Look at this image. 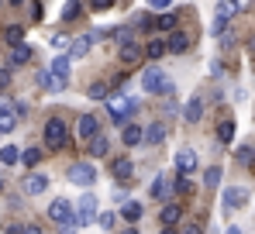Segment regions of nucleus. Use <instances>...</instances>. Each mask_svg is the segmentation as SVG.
<instances>
[{"mask_svg":"<svg viewBox=\"0 0 255 234\" xmlns=\"http://www.w3.org/2000/svg\"><path fill=\"white\" fill-rule=\"evenodd\" d=\"M21 190H24L28 196L45 193V190H48V176H42V172H28V176H24V183H21Z\"/></svg>","mask_w":255,"mask_h":234,"instance_id":"1a4fd4ad","label":"nucleus"},{"mask_svg":"<svg viewBox=\"0 0 255 234\" xmlns=\"http://www.w3.org/2000/svg\"><path fill=\"white\" fill-rule=\"evenodd\" d=\"M141 138H145V134H141V127H134V124H128V127H125V134H121V141H125L128 148L141 145Z\"/></svg>","mask_w":255,"mask_h":234,"instance_id":"5701e85b","label":"nucleus"},{"mask_svg":"<svg viewBox=\"0 0 255 234\" xmlns=\"http://www.w3.org/2000/svg\"><path fill=\"white\" fill-rule=\"evenodd\" d=\"M17 127V114H14V104L0 97V134H10Z\"/></svg>","mask_w":255,"mask_h":234,"instance_id":"6e6552de","label":"nucleus"},{"mask_svg":"<svg viewBox=\"0 0 255 234\" xmlns=\"http://www.w3.org/2000/svg\"><path fill=\"white\" fill-rule=\"evenodd\" d=\"M69 179H73L76 186H93V183H97V169H93L90 162H76V165L69 169Z\"/></svg>","mask_w":255,"mask_h":234,"instance_id":"423d86ee","label":"nucleus"},{"mask_svg":"<svg viewBox=\"0 0 255 234\" xmlns=\"http://www.w3.org/2000/svg\"><path fill=\"white\" fill-rule=\"evenodd\" d=\"M86 93H90V100H107L111 86H107V83H90V90H86Z\"/></svg>","mask_w":255,"mask_h":234,"instance_id":"c85d7f7f","label":"nucleus"},{"mask_svg":"<svg viewBox=\"0 0 255 234\" xmlns=\"http://www.w3.org/2000/svg\"><path fill=\"white\" fill-rule=\"evenodd\" d=\"M245 203H249V190H245V186L224 190V210H238V207H245Z\"/></svg>","mask_w":255,"mask_h":234,"instance_id":"9d476101","label":"nucleus"},{"mask_svg":"<svg viewBox=\"0 0 255 234\" xmlns=\"http://www.w3.org/2000/svg\"><path fill=\"white\" fill-rule=\"evenodd\" d=\"M162 234H176V231H172V228H166V231H162Z\"/></svg>","mask_w":255,"mask_h":234,"instance_id":"49530a36","label":"nucleus"},{"mask_svg":"<svg viewBox=\"0 0 255 234\" xmlns=\"http://www.w3.org/2000/svg\"><path fill=\"white\" fill-rule=\"evenodd\" d=\"M141 90H145V93H172V83L159 66H148V69L141 73Z\"/></svg>","mask_w":255,"mask_h":234,"instance_id":"f03ea898","label":"nucleus"},{"mask_svg":"<svg viewBox=\"0 0 255 234\" xmlns=\"http://www.w3.org/2000/svg\"><path fill=\"white\" fill-rule=\"evenodd\" d=\"M176 193H193V186H190V179H186V176H179V179H176Z\"/></svg>","mask_w":255,"mask_h":234,"instance_id":"4c0bfd02","label":"nucleus"},{"mask_svg":"<svg viewBox=\"0 0 255 234\" xmlns=\"http://www.w3.org/2000/svg\"><path fill=\"white\" fill-rule=\"evenodd\" d=\"M45 145H48L52 152H62V148L69 145V131H66L62 117H48V120H45Z\"/></svg>","mask_w":255,"mask_h":234,"instance_id":"f257e3e1","label":"nucleus"},{"mask_svg":"<svg viewBox=\"0 0 255 234\" xmlns=\"http://www.w3.org/2000/svg\"><path fill=\"white\" fill-rule=\"evenodd\" d=\"M179 217H183V207H179V203H166V207H162V214H159V221H162L166 228H172Z\"/></svg>","mask_w":255,"mask_h":234,"instance_id":"dca6fc26","label":"nucleus"},{"mask_svg":"<svg viewBox=\"0 0 255 234\" xmlns=\"http://www.w3.org/2000/svg\"><path fill=\"white\" fill-rule=\"evenodd\" d=\"M166 52H169V45H166V38H152L148 45H145V55H148V59H162Z\"/></svg>","mask_w":255,"mask_h":234,"instance_id":"6ab92c4d","label":"nucleus"},{"mask_svg":"<svg viewBox=\"0 0 255 234\" xmlns=\"http://www.w3.org/2000/svg\"><path fill=\"white\" fill-rule=\"evenodd\" d=\"M48 217H52V221H55L66 234L76 228V210H73V203H69V200H55V203L48 207Z\"/></svg>","mask_w":255,"mask_h":234,"instance_id":"7ed1b4c3","label":"nucleus"},{"mask_svg":"<svg viewBox=\"0 0 255 234\" xmlns=\"http://www.w3.org/2000/svg\"><path fill=\"white\" fill-rule=\"evenodd\" d=\"M107 148H111V141H107L104 134L90 141V155H93V158H104V155H107Z\"/></svg>","mask_w":255,"mask_h":234,"instance_id":"a878e982","label":"nucleus"},{"mask_svg":"<svg viewBox=\"0 0 255 234\" xmlns=\"http://www.w3.org/2000/svg\"><path fill=\"white\" fill-rule=\"evenodd\" d=\"M38 86H42V90H62V86H66V79H55L48 69H45L42 76H38Z\"/></svg>","mask_w":255,"mask_h":234,"instance_id":"393cba45","label":"nucleus"},{"mask_svg":"<svg viewBox=\"0 0 255 234\" xmlns=\"http://www.w3.org/2000/svg\"><path fill=\"white\" fill-rule=\"evenodd\" d=\"M118 217H125L128 224H134V221H141V203H138V200H128L125 207L118 210Z\"/></svg>","mask_w":255,"mask_h":234,"instance_id":"4468645a","label":"nucleus"},{"mask_svg":"<svg viewBox=\"0 0 255 234\" xmlns=\"http://www.w3.org/2000/svg\"><path fill=\"white\" fill-rule=\"evenodd\" d=\"M52 45H55V48H66V45H69V38H62V35H55V38H52ZM69 48H73V45H69Z\"/></svg>","mask_w":255,"mask_h":234,"instance_id":"ea45409f","label":"nucleus"},{"mask_svg":"<svg viewBox=\"0 0 255 234\" xmlns=\"http://www.w3.org/2000/svg\"><path fill=\"white\" fill-rule=\"evenodd\" d=\"M235 10H238V3H217V17H221V21H228Z\"/></svg>","mask_w":255,"mask_h":234,"instance_id":"72a5a7b5","label":"nucleus"},{"mask_svg":"<svg viewBox=\"0 0 255 234\" xmlns=\"http://www.w3.org/2000/svg\"><path fill=\"white\" fill-rule=\"evenodd\" d=\"M162 138H166V124H162V120L148 124V131H145V141H148V145H162Z\"/></svg>","mask_w":255,"mask_h":234,"instance_id":"a211bd4d","label":"nucleus"},{"mask_svg":"<svg viewBox=\"0 0 255 234\" xmlns=\"http://www.w3.org/2000/svg\"><path fill=\"white\" fill-rule=\"evenodd\" d=\"M121 62H138L141 59V48H138V41H128V45H121Z\"/></svg>","mask_w":255,"mask_h":234,"instance_id":"4be33fe9","label":"nucleus"},{"mask_svg":"<svg viewBox=\"0 0 255 234\" xmlns=\"http://www.w3.org/2000/svg\"><path fill=\"white\" fill-rule=\"evenodd\" d=\"M217 138H221V141H231V138H235V120H221V124H217Z\"/></svg>","mask_w":255,"mask_h":234,"instance_id":"7c9ffc66","label":"nucleus"},{"mask_svg":"<svg viewBox=\"0 0 255 234\" xmlns=\"http://www.w3.org/2000/svg\"><path fill=\"white\" fill-rule=\"evenodd\" d=\"M125 234H138V231H134V228H128V231H125Z\"/></svg>","mask_w":255,"mask_h":234,"instance_id":"a18cd8bd","label":"nucleus"},{"mask_svg":"<svg viewBox=\"0 0 255 234\" xmlns=\"http://www.w3.org/2000/svg\"><path fill=\"white\" fill-rule=\"evenodd\" d=\"M7 234H24V228H17V224H10V228H7Z\"/></svg>","mask_w":255,"mask_h":234,"instance_id":"79ce46f5","label":"nucleus"},{"mask_svg":"<svg viewBox=\"0 0 255 234\" xmlns=\"http://www.w3.org/2000/svg\"><path fill=\"white\" fill-rule=\"evenodd\" d=\"M235 158H238L242 165H255V148H249V145H242V148L235 152Z\"/></svg>","mask_w":255,"mask_h":234,"instance_id":"2f4dec72","label":"nucleus"},{"mask_svg":"<svg viewBox=\"0 0 255 234\" xmlns=\"http://www.w3.org/2000/svg\"><path fill=\"white\" fill-rule=\"evenodd\" d=\"M155 28H162V31H169V35H172V28H176V17H172V14H169V17H159V21H155Z\"/></svg>","mask_w":255,"mask_h":234,"instance_id":"e433bc0d","label":"nucleus"},{"mask_svg":"<svg viewBox=\"0 0 255 234\" xmlns=\"http://www.w3.org/2000/svg\"><path fill=\"white\" fill-rule=\"evenodd\" d=\"M183 117H186L190 124H197V120L204 117V100H200V97H193V100H186V107H183Z\"/></svg>","mask_w":255,"mask_h":234,"instance_id":"ddd939ff","label":"nucleus"},{"mask_svg":"<svg viewBox=\"0 0 255 234\" xmlns=\"http://www.w3.org/2000/svg\"><path fill=\"white\" fill-rule=\"evenodd\" d=\"M134 107H138V104H134L131 97H121V100H111V104H107V111H111V117H114V124H125L128 117L134 114Z\"/></svg>","mask_w":255,"mask_h":234,"instance_id":"39448f33","label":"nucleus"},{"mask_svg":"<svg viewBox=\"0 0 255 234\" xmlns=\"http://www.w3.org/2000/svg\"><path fill=\"white\" fill-rule=\"evenodd\" d=\"M176 169H179V176H190L197 169V152L193 148H179L176 152Z\"/></svg>","mask_w":255,"mask_h":234,"instance_id":"9b49d317","label":"nucleus"},{"mask_svg":"<svg viewBox=\"0 0 255 234\" xmlns=\"http://www.w3.org/2000/svg\"><path fill=\"white\" fill-rule=\"evenodd\" d=\"M24 234H42V228H35V224H28V228H24Z\"/></svg>","mask_w":255,"mask_h":234,"instance_id":"37998d69","label":"nucleus"},{"mask_svg":"<svg viewBox=\"0 0 255 234\" xmlns=\"http://www.w3.org/2000/svg\"><path fill=\"white\" fill-rule=\"evenodd\" d=\"M80 10H83L80 3H66V7H62V17H66V21H73V17H80Z\"/></svg>","mask_w":255,"mask_h":234,"instance_id":"f704fd0d","label":"nucleus"},{"mask_svg":"<svg viewBox=\"0 0 255 234\" xmlns=\"http://www.w3.org/2000/svg\"><path fill=\"white\" fill-rule=\"evenodd\" d=\"M111 176H114V179H121V183H125V179H131V176H134V162H131L128 155L114 158V162H111Z\"/></svg>","mask_w":255,"mask_h":234,"instance_id":"f8f14e48","label":"nucleus"},{"mask_svg":"<svg viewBox=\"0 0 255 234\" xmlns=\"http://www.w3.org/2000/svg\"><path fill=\"white\" fill-rule=\"evenodd\" d=\"M3 41H7L10 48L24 45V28H21V24H7V28H3Z\"/></svg>","mask_w":255,"mask_h":234,"instance_id":"2eb2a0df","label":"nucleus"},{"mask_svg":"<svg viewBox=\"0 0 255 234\" xmlns=\"http://www.w3.org/2000/svg\"><path fill=\"white\" fill-rule=\"evenodd\" d=\"M17 158H21V152H17L14 145H3V148H0V162H3V165H17Z\"/></svg>","mask_w":255,"mask_h":234,"instance_id":"cd10ccee","label":"nucleus"},{"mask_svg":"<svg viewBox=\"0 0 255 234\" xmlns=\"http://www.w3.org/2000/svg\"><path fill=\"white\" fill-rule=\"evenodd\" d=\"M48 73H52L55 79H66L69 76V55H55L52 66H48Z\"/></svg>","mask_w":255,"mask_h":234,"instance_id":"f3484780","label":"nucleus"},{"mask_svg":"<svg viewBox=\"0 0 255 234\" xmlns=\"http://www.w3.org/2000/svg\"><path fill=\"white\" fill-rule=\"evenodd\" d=\"M90 48H93V35H86V38H76V41H73V52H69V59H83Z\"/></svg>","mask_w":255,"mask_h":234,"instance_id":"aec40b11","label":"nucleus"},{"mask_svg":"<svg viewBox=\"0 0 255 234\" xmlns=\"http://www.w3.org/2000/svg\"><path fill=\"white\" fill-rule=\"evenodd\" d=\"M204 186H211V190L221 186V169H207V172H204Z\"/></svg>","mask_w":255,"mask_h":234,"instance_id":"473e14b6","label":"nucleus"},{"mask_svg":"<svg viewBox=\"0 0 255 234\" xmlns=\"http://www.w3.org/2000/svg\"><path fill=\"white\" fill-rule=\"evenodd\" d=\"M183 234H204V228H197V224H190V228H186Z\"/></svg>","mask_w":255,"mask_h":234,"instance_id":"a19ab883","label":"nucleus"},{"mask_svg":"<svg viewBox=\"0 0 255 234\" xmlns=\"http://www.w3.org/2000/svg\"><path fill=\"white\" fill-rule=\"evenodd\" d=\"M76 134H80V141H93V138H100V120L93 114H83L80 117V124H76Z\"/></svg>","mask_w":255,"mask_h":234,"instance_id":"0eeeda50","label":"nucleus"},{"mask_svg":"<svg viewBox=\"0 0 255 234\" xmlns=\"http://www.w3.org/2000/svg\"><path fill=\"white\" fill-rule=\"evenodd\" d=\"M0 186H3V176H0Z\"/></svg>","mask_w":255,"mask_h":234,"instance_id":"de8ad7c7","label":"nucleus"},{"mask_svg":"<svg viewBox=\"0 0 255 234\" xmlns=\"http://www.w3.org/2000/svg\"><path fill=\"white\" fill-rule=\"evenodd\" d=\"M114 221H118V214L111 210V214H100V221H97V224H100L104 231H111V228H114Z\"/></svg>","mask_w":255,"mask_h":234,"instance_id":"c9c22d12","label":"nucleus"},{"mask_svg":"<svg viewBox=\"0 0 255 234\" xmlns=\"http://www.w3.org/2000/svg\"><path fill=\"white\" fill-rule=\"evenodd\" d=\"M100 214H97V196L93 193H83L80 203H76V228H86V224H97Z\"/></svg>","mask_w":255,"mask_h":234,"instance_id":"20e7f679","label":"nucleus"},{"mask_svg":"<svg viewBox=\"0 0 255 234\" xmlns=\"http://www.w3.org/2000/svg\"><path fill=\"white\" fill-rule=\"evenodd\" d=\"M166 186H169V179H166V176H155V183H152V196H155V200H166V196H169Z\"/></svg>","mask_w":255,"mask_h":234,"instance_id":"bb28decb","label":"nucleus"},{"mask_svg":"<svg viewBox=\"0 0 255 234\" xmlns=\"http://www.w3.org/2000/svg\"><path fill=\"white\" fill-rule=\"evenodd\" d=\"M228 234H242V231H238V228H228Z\"/></svg>","mask_w":255,"mask_h":234,"instance_id":"c03bdc74","label":"nucleus"},{"mask_svg":"<svg viewBox=\"0 0 255 234\" xmlns=\"http://www.w3.org/2000/svg\"><path fill=\"white\" fill-rule=\"evenodd\" d=\"M166 45H169V52H186V48H190V38H186L183 31H172L169 38H166Z\"/></svg>","mask_w":255,"mask_h":234,"instance_id":"412c9836","label":"nucleus"},{"mask_svg":"<svg viewBox=\"0 0 255 234\" xmlns=\"http://www.w3.org/2000/svg\"><path fill=\"white\" fill-rule=\"evenodd\" d=\"M7 83H10V69H3V66H0V90H3Z\"/></svg>","mask_w":255,"mask_h":234,"instance_id":"58836bf2","label":"nucleus"},{"mask_svg":"<svg viewBox=\"0 0 255 234\" xmlns=\"http://www.w3.org/2000/svg\"><path fill=\"white\" fill-rule=\"evenodd\" d=\"M31 59V45H17V48H10V66H24Z\"/></svg>","mask_w":255,"mask_h":234,"instance_id":"b1692460","label":"nucleus"},{"mask_svg":"<svg viewBox=\"0 0 255 234\" xmlns=\"http://www.w3.org/2000/svg\"><path fill=\"white\" fill-rule=\"evenodd\" d=\"M21 162H24L28 169H35V165L42 162V148H28V152H21Z\"/></svg>","mask_w":255,"mask_h":234,"instance_id":"c756f323","label":"nucleus"}]
</instances>
